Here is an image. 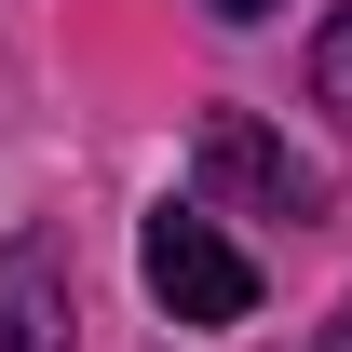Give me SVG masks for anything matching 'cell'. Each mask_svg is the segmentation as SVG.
Here are the masks:
<instances>
[{
    "label": "cell",
    "mask_w": 352,
    "mask_h": 352,
    "mask_svg": "<svg viewBox=\"0 0 352 352\" xmlns=\"http://www.w3.org/2000/svg\"><path fill=\"white\" fill-rule=\"evenodd\" d=\"M204 190H217V204H258V217H325V163H298V149L271 122H244V109L204 122Z\"/></svg>",
    "instance_id": "obj_2"
},
{
    "label": "cell",
    "mask_w": 352,
    "mask_h": 352,
    "mask_svg": "<svg viewBox=\"0 0 352 352\" xmlns=\"http://www.w3.org/2000/svg\"><path fill=\"white\" fill-rule=\"evenodd\" d=\"M135 258H149V298H163L176 325H204V339H217V325H244V311H258V258H244V244H230V230L204 217V204H163V217H149V244H135Z\"/></svg>",
    "instance_id": "obj_1"
},
{
    "label": "cell",
    "mask_w": 352,
    "mask_h": 352,
    "mask_svg": "<svg viewBox=\"0 0 352 352\" xmlns=\"http://www.w3.org/2000/svg\"><path fill=\"white\" fill-rule=\"evenodd\" d=\"M0 352H68V258L41 230L0 244Z\"/></svg>",
    "instance_id": "obj_3"
},
{
    "label": "cell",
    "mask_w": 352,
    "mask_h": 352,
    "mask_svg": "<svg viewBox=\"0 0 352 352\" xmlns=\"http://www.w3.org/2000/svg\"><path fill=\"white\" fill-rule=\"evenodd\" d=\"M311 95H325V109H339V122H352V0H339V28L311 41Z\"/></svg>",
    "instance_id": "obj_4"
},
{
    "label": "cell",
    "mask_w": 352,
    "mask_h": 352,
    "mask_svg": "<svg viewBox=\"0 0 352 352\" xmlns=\"http://www.w3.org/2000/svg\"><path fill=\"white\" fill-rule=\"evenodd\" d=\"M325 352H352V298H339V325H325Z\"/></svg>",
    "instance_id": "obj_6"
},
{
    "label": "cell",
    "mask_w": 352,
    "mask_h": 352,
    "mask_svg": "<svg viewBox=\"0 0 352 352\" xmlns=\"http://www.w3.org/2000/svg\"><path fill=\"white\" fill-rule=\"evenodd\" d=\"M217 14H230V28H258V14H271V0H217Z\"/></svg>",
    "instance_id": "obj_5"
}]
</instances>
